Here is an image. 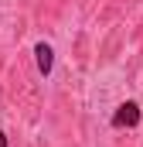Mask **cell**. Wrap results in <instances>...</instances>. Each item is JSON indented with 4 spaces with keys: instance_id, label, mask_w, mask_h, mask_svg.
<instances>
[{
    "instance_id": "6da1fadb",
    "label": "cell",
    "mask_w": 143,
    "mask_h": 147,
    "mask_svg": "<svg viewBox=\"0 0 143 147\" xmlns=\"http://www.w3.org/2000/svg\"><path fill=\"white\" fill-rule=\"evenodd\" d=\"M140 103H133V99H126V103H119L116 106V113H112V127H136L140 123Z\"/></svg>"
},
{
    "instance_id": "3957f363",
    "label": "cell",
    "mask_w": 143,
    "mask_h": 147,
    "mask_svg": "<svg viewBox=\"0 0 143 147\" xmlns=\"http://www.w3.org/2000/svg\"><path fill=\"white\" fill-rule=\"evenodd\" d=\"M0 147H7V134L3 130H0Z\"/></svg>"
},
{
    "instance_id": "7a4b0ae2",
    "label": "cell",
    "mask_w": 143,
    "mask_h": 147,
    "mask_svg": "<svg viewBox=\"0 0 143 147\" xmlns=\"http://www.w3.org/2000/svg\"><path fill=\"white\" fill-rule=\"evenodd\" d=\"M34 62H37V72L48 79L51 69H55V48H51L48 41H37V45H34Z\"/></svg>"
}]
</instances>
